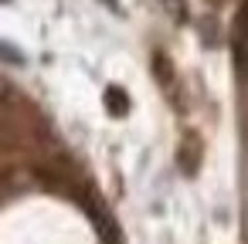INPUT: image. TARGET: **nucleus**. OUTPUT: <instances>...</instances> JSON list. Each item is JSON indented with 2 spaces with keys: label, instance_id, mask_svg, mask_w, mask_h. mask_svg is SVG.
<instances>
[{
  "label": "nucleus",
  "instance_id": "4",
  "mask_svg": "<svg viewBox=\"0 0 248 244\" xmlns=\"http://www.w3.org/2000/svg\"><path fill=\"white\" fill-rule=\"evenodd\" d=\"M106 4H109V7H112V11H119V4H116V0H106Z\"/></svg>",
  "mask_w": 248,
  "mask_h": 244
},
{
  "label": "nucleus",
  "instance_id": "3",
  "mask_svg": "<svg viewBox=\"0 0 248 244\" xmlns=\"http://www.w3.org/2000/svg\"><path fill=\"white\" fill-rule=\"evenodd\" d=\"M0 61H7V65H24V55H21L11 41H0Z\"/></svg>",
  "mask_w": 248,
  "mask_h": 244
},
{
  "label": "nucleus",
  "instance_id": "1",
  "mask_svg": "<svg viewBox=\"0 0 248 244\" xmlns=\"http://www.w3.org/2000/svg\"><path fill=\"white\" fill-rule=\"evenodd\" d=\"M197 166H201V139H197V132H187L180 143V170L187 176H194Z\"/></svg>",
  "mask_w": 248,
  "mask_h": 244
},
{
  "label": "nucleus",
  "instance_id": "2",
  "mask_svg": "<svg viewBox=\"0 0 248 244\" xmlns=\"http://www.w3.org/2000/svg\"><path fill=\"white\" fill-rule=\"evenodd\" d=\"M102 99H106V112H109V115H116V119H123V115L129 112V95H126V92H123L119 85H109Z\"/></svg>",
  "mask_w": 248,
  "mask_h": 244
},
{
  "label": "nucleus",
  "instance_id": "5",
  "mask_svg": "<svg viewBox=\"0 0 248 244\" xmlns=\"http://www.w3.org/2000/svg\"><path fill=\"white\" fill-rule=\"evenodd\" d=\"M0 4H7V0H0Z\"/></svg>",
  "mask_w": 248,
  "mask_h": 244
}]
</instances>
